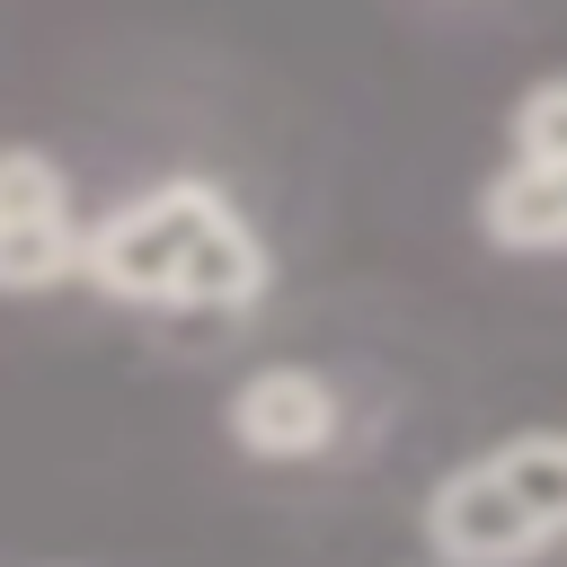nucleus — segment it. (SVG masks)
Instances as JSON below:
<instances>
[{
	"instance_id": "f257e3e1",
	"label": "nucleus",
	"mask_w": 567,
	"mask_h": 567,
	"mask_svg": "<svg viewBox=\"0 0 567 567\" xmlns=\"http://www.w3.org/2000/svg\"><path fill=\"white\" fill-rule=\"evenodd\" d=\"M567 523V443L558 434H514L487 461L452 470L425 505V540L461 567H514L549 549Z\"/></svg>"
},
{
	"instance_id": "f03ea898",
	"label": "nucleus",
	"mask_w": 567,
	"mask_h": 567,
	"mask_svg": "<svg viewBox=\"0 0 567 567\" xmlns=\"http://www.w3.org/2000/svg\"><path fill=\"white\" fill-rule=\"evenodd\" d=\"M221 213H230L221 186H204V177H168V186L115 204L97 230H80V275H89L97 292H115V301L168 310V275H177V257H186L195 230L221 221Z\"/></svg>"
},
{
	"instance_id": "7ed1b4c3",
	"label": "nucleus",
	"mask_w": 567,
	"mask_h": 567,
	"mask_svg": "<svg viewBox=\"0 0 567 567\" xmlns=\"http://www.w3.org/2000/svg\"><path fill=\"white\" fill-rule=\"evenodd\" d=\"M230 434H239V452H257V461H310V452L337 443V390H328L319 372H301V363L248 372V381L230 390Z\"/></svg>"
},
{
	"instance_id": "20e7f679",
	"label": "nucleus",
	"mask_w": 567,
	"mask_h": 567,
	"mask_svg": "<svg viewBox=\"0 0 567 567\" xmlns=\"http://www.w3.org/2000/svg\"><path fill=\"white\" fill-rule=\"evenodd\" d=\"M257 301H266V239H257L239 213L204 221V230H195V248H186V257H177V275H168V310L239 319V310H257Z\"/></svg>"
},
{
	"instance_id": "39448f33",
	"label": "nucleus",
	"mask_w": 567,
	"mask_h": 567,
	"mask_svg": "<svg viewBox=\"0 0 567 567\" xmlns=\"http://www.w3.org/2000/svg\"><path fill=\"white\" fill-rule=\"evenodd\" d=\"M478 221H487V239L496 248H558L567 239V168H505L487 195H478Z\"/></svg>"
},
{
	"instance_id": "423d86ee",
	"label": "nucleus",
	"mask_w": 567,
	"mask_h": 567,
	"mask_svg": "<svg viewBox=\"0 0 567 567\" xmlns=\"http://www.w3.org/2000/svg\"><path fill=\"white\" fill-rule=\"evenodd\" d=\"M80 266V230L62 221H0V292H44Z\"/></svg>"
},
{
	"instance_id": "0eeeda50",
	"label": "nucleus",
	"mask_w": 567,
	"mask_h": 567,
	"mask_svg": "<svg viewBox=\"0 0 567 567\" xmlns=\"http://www.w3.org/2000/svg\"><path fill=\"white\" fill-rule=\"evenodd\" d=\"M71 213V177L44 151H0V221H62Z\"/></svg>"
},
{
	"instance_id": "6e6552de",
	"label": "nucleus",
	"mask_w": 567,
	"mask_h": 567,
	"mask_svg": "<svg viewBox=\"0 0 567 567\" xmlns=\"http://www.w3.org/2000/svg\"><path fill=\"white\" fill-rule=\"evenodd\" d=\"M514 159L523 168H567V89L558 80L523 89V106H514Z\"/></svg>"
}]
</instances>
